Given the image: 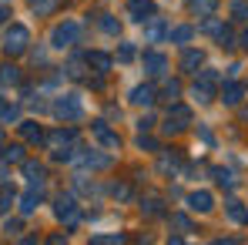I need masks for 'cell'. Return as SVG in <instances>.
I'll return each mask as SVG.
<instances>
[{"instance_id": "51", "label": "cell", "mask_w": 248, "mask_h": 245, "mask_svg": "<svg viewBox=\"0 0 248 245\" xmlns=\"http://www.w3.org/2000/svg\"><path fill=\"white\" fill-rule=\"evenodd\" d=\"M0 104H3V98H0Z\"/></svg>"}, {"instance_id": "23", "label": "cell", "mask_w": 248, "mask_h": 245, "mask_svg": "<svg viewBox=\"0 0 248 245\" xmlns=\"http://www.w3.org/2000/svg\"><path fill=\"white\" fill-rule=\"evenodd\" d=\"M141 27H144V37H148L151 44L161 41V37H168V24L161 20V17H151V20H144Z\"/></svg>"}, {"instance_id": "5", "label": "cell", "mask_w": 248, "mask_h": 245, "mask_svg": "<svg viewBox=\"0 0 248 245\" xmlns=\"http://www.w3.org/2000/svg\"><path fill=\"white\" fill-rule=\"evenodd\" d=\"M245 91H248V84H245V81H238V78H228V81L221 84L218 98H221V104H225V108H238V104L245 101Z\"/></svg>"}, {"instance_id": "46", "label": "cell", "mask_w": 248, "mask_h": 245, "mask_svg": "<svg viewBox=\"0 0 248 245\" xmlns=\"http://www.w3.org/2000/svg\"><path fill=\"white\" fill-rule=\"evenodd\" d=\"M7 20H10V7H7V3H0V27H3Z\"/></svg>"}, {"instance_id": "29", "label": "cell", "mask_w": 248, "mask_h": 245, "mask_svg": "<svg viewBox=\"0 0 248 245\" xmlns=\"http://www.w3.org/2000/svg\"><path fill=\"white\" fill-rule=\"evenodd\" d=\"M188 10L195 17H211L218 10V0H188Z\"/></svg>"}, {"instance_id": "49", "label": "cell", "mask_w": 248, "mask_h": 245, "mask_svg": "<svg viewBox=\"0 0 248 245\" xmlns=\"http://www.w3.org/2000/svg\"><path fill=\"white\" fill-rule=\"evenodd\" d=\"M238 44H242V47H245V50H248V27H245V31H242V41H238Z\"/></svg>"}, {"instance_id": "33", "label": "cell", "mask_w": 248, "mask_h": 245, "mask_svg": "<svg viewBox=\"0 0 248 245\" xmlns=\"http://www.w3.org/2000/svg\"><path fill=\"white\" fill-rule=\"evenodd\" d=\"M14 121H20V104H0V124L7 128V124H14Z\"/></svg>"}, {"instance_id": "4", "label": "cell", "mask_w": 248, "mask_h": 245, "mask_svg": "<svg viewBox=\"0 0 248 245\" xmlns=\"http://www.w3.org/2000/svg\"><path fill=\"white\" fill-rule=\"evenodd\" d=\"M54 215L67 225V229H74L78 225V218H81V208H78V198H74V192H57L54 195Z\"/></svg>"}, {"instance_id": "22", "label": "cell", "mask_w": 248, "mask_h": 245, "mask_svg": "<svg viewBox=\"0 0 248 245\" xmlns=\"http://www.w3.org/2000/svg\"><path fill=\"white\" fill-rule=\"evenodd\" d=\"M155 17V3L151 0H131V20L134 24H144Z\"/></svg>"}, {"instance_id": "15", "label": "cell", "mask_w": 248, "mask_h": 245, "mask_svg": "<svg viewBox=\"0 0 248 245\" xmlns=\"http://www.w3.org/2000/svg\"><path fill=\"white\" fill-rule=\"evenodd\" d=\"M17 131H20L24 145H34V148L44 145V138H47V134H44V128L37 121H20V124H17Z\"/></svg>"}, {"instance_id": "27", "label": "cell", "mask_w": 248, "mask_h": 245, "mask_svg": "<svg viewBox=\"0 0 248 245\" xmlns=\"http://www.w3.org/2000/svg\"><path fill=\"white\" fill-rule=\"evenodd\" d=\"M84 67H87V54H74V57L67 61V67H64V74H67L71 81H81V78H84Z\"/></svg>"}, {"instance_id": "44", "label": "cell", "mask_w": 248, "mask_h": 245, "mask_svg": "<svg viewBox=\"0 0 248 245\" xmlns=\"http://www.w3.org/2000/svg\"><path fill=\"white\" fill-rule=\"evenodd\" d=\"M151 128H155V118L151 114H141L138 118V131H151Z\"/></svg>"}, {"instance_id": "16", "label": "cell", "mask_w": 248, "mask_h": 245, "mask_svg": "<svg viewBox=\"0 0 248 245\" xmlns=\"http://www.w3.org/2000/svg\"><path fill=\"white\" fill-rule=\"evenodd\" d=\"M138 208H141L144 218H161V215H168V212H165V198H161V195H144Z\"/></svg>"}, {"instance_id": "42", "label": "cell", "mask_w": 248, "mask_h": 245, "mask_svg": "<svg viewBox=\"0 0 248 245\" xmlns=\"http://www.w3.org/2000/svg\"><path fill=\"white\" fill-rule=\"evenodd\" d=\"M138 148H141V151H158V141H155V138H148V134L141 131V138H138Z\"/></svg>"}, {"instance_id": "11", "label": "cell", "mask_w": 248, "mask_h": 245, "mask_svg": "<svg viewBox=\"0 0 248 245\" xmlns=\"http://www.w3.org/2000/svg\"><path fill=\"white\" fill-rule=\"evenodd\" d=\"M127 101H131L134 108H151V104L158 101V87H155L151 81H148V84H138V87H131Z\"/></svg>"}, {"instance_id": "17", "label": "cell", "mask_w": 248, "mask_h": 245, "mask_svg": "<svg viewBox=\"0 0 248 245\" xmlns=\"http://www.w3.org/2000/svg\"><path fill=\"white\" fill-rule=\"evenodd\" d=\"M202 67H205V54L195 50V47H188V50L181 54V71H185V74H198Z\"/></svg>"}, {"instance_id": "7", "label": "cell", "mask_w": 248, "mask_h": 245, "mask_svg": "<svg viewBox=\"0 0 248 245\" xmlns=\"http://www.w3.org/2000/svg\"><path fill=\"white\" fill-rule=\"evenodd\" d=\"M191 124V111L185 104H171L168 108V118H165V134H181L185 128Z\"/></svg>"}, {"instance_id": "39", "label": "cell", "mask_w": 248, "mask_h": 245, "mask_svg": "<svg viewBox=\"0 0 248 245\" xmlns=\"http://www.w3.org/2000/svg\"><path fill=\"white\" fill-rule=\"evenodd\" d=\"M111 195H114L118 202H127V198H131V185H127V181H114V185H111Z\"/></svg>"}, {"instance_id": "20", "label": "cell", "mask_w": 248, "mask_h": 245, "mask_svg": "<svg viewBox=\"0 0 248 245\" xmlns=\"http://www.w3.org/2000/svg\"><path fill=\"white\" fill-rule=\"evenodd\" d=\"M20 81H24L20 67H17V64H10V61H3V64H0V87H17Z\"/></svg>"}, {"instance_id": "48", "label": "cell", "mask_w": 248, "mask_h": 245, "mask_svg": "<svg viewBox=\"0 0 248 245\" xmlns=\"http://www.w3.org/2000/svg\"><path fill=\"white\" fill-rule=\"evenodd\" d=\"M198 134H202V141H205V145H215V138H211V131H208V128H198Z\"/></svg>"}, {"instance_id": "10", "label": "cell", "mask_w": 248, "mask_h": 245, "mask_svg": "<svg viewBox=\"0 0 248 245\" xmlns=\"http://www.w3.org/2000/svg\"><path fill=\"white\" fill-rule=\"evenodd\" d=\"M141 67H144L148 78H165L168 74V57L161 50H144V54H141Z\"/></svg>"}, {"instance_id": "35", "label": "cell", "mask_w": 248, "mask_h": 245, "mask_svg": "<svg viewBox=\"0 0 248 245\" xmlns=\"http://www.w3.org/2000/svg\"><path fill=\"white\" fill-rule=\"evenodd\" d=\"M14 205H17V195H14V188H10V185H0V215H7Z\"/></svg>"}, {"instance_id": "36", "label": "cell", "mask_w": 248, "mask_h": 245, "mask_svg": "<svg viewBox=\"0 0 248 245\" xmlns=\"http://www.w3.org/2000/svg\"><path fill=\"white\" fill-rule=\"evenodd\" d=\"M215 41H218V47H221V50H232V47H235V34H232L228 27H218Z\"/></svg>"}, {"instance_id": "41", "label": "cell", "mask_w": 248, "mask_h": 245, "mask_svg": "<svg viewBox=\"0 0 248 245\" xmlns=\"http://www.w3.org/2000/svg\"><path fill=\"white\" fill-rule=\"evenodd\" d=\"M27 7H31V10H34V14H37V17H47V14H50V7H54V3H50V0H27Z\"/></svg>"}, {"instance_id": "1", "label": "cell", "mask_w": 248, "mask_h": 245, "mask_svg": "<svg viewBox=\"0 0 248 245\" xmlns=\"http://www.w3.org/2000/svg\"><path fill=\"white\" fill-rule=\"evenodd\" d=\"M0 47H3L7 57L27 54V47H31V27L27 24H17V20H7L3 24V34H0Z\"/></svg>"}, {"instance_id": "19", "label": "cell", "mask_w": 248, "mask_h": 245, "mask_svg": "<svg viewBox=\"0 0 248 245\" xmlns=\"http://www.w3.org/2000/svg\"><path fill=\"white\" fill-rule=\"evenodd\" d=\"M27 158V145H3L0 148V162L3 164H24Z\"/></svg>"}, {"instance_id": "37", "label": "cell", "mask_w": 248, "mask_h": 245, "mask_svg": "<svg viewBox=\"0 0 248 245\" xmlns=\"http://www.w3.org/2000/svg\"><path fill=\"white\" fill-rule=\"evenodd\" d=\"M114 57H118L121 64H131V61L138 57V47H134V44H127V41H124L121 47H118V54H114Z\"/></svg>"}, {"instance_id": "25", "label": "cell", "mask_w": 248, "mask_h": 245, "mask_svg": "<svg viewBox=\"0 0 248 245\" xmlns=\"http://www.w3.org/2000/svg\"><path fill=\"white\" fill-rule=\"evenodd\" d=\"M191 37H195V27H191V24H178V27H168V41H171V44H181V47H185V44L191 41Z\"/></svg>"}, {"instance_id": "6", "label": "cell", "mask_w": 248, "mask_h": 245, "mask_svg": "<svg viewBox=\"0 0 248 245\" xmlns=\"http://www.w3.org/2000/svg\"><path fill=\"white\" fill-rule=\"evenodd\" d=\"M91 134L104 145V148H111V151H121V134L111 128V124L104 121V118H97V121H91Z\"/></svg>"}, {"instance_id": "34", "label": "cell", "mask_w": 248, "mask_h": 245, "mask_svg": "<svg viewBox=\"0 0 248 245\" xmlns=\"http://www.w3.org/2000/svg\"><path fill=\"white\" fill-rule=\"evenodd\" d=\"M211 178H215V181H218L221 188H228V192H232V188L238 185V181H235V175H232L228 168H211Z\"/></svg>"}, {"instance_id": "12", "label": "cell", "mask_w": 248, "mask_h": 245, "mask_svg": "<svg viewBox=\"0 0 248 245\" xmlns=\"http://www.w3.org/2000/svg\"><path fill=\"white\" fill-rule=\"evenodd\" d=\"M24 178H27V185H31V188H37V192H41L44 181H47V164L24 158Z\"/></svg>"}, {"instance_id": "9", "label": "cell", "mask_w": 248, "mask_h": 245, "mask_svg": "<svg viewBox=\"0 0 248 245\" xmlns=\"http://www.w3.org/2000/svg\"><path fill=\"white\" fill-rule=\"evenodd\" d=\"M185 205H188V212H195V215H211V212H215V195L205 192V188H198V192H188V195H185Z\"/></svg>"}, {"instance_id": "2", "label": "cell", "mask_w": 248, "mask_h": 245, "mask_svg": "<svg viewBox=\"0 0 248 245\" xmlns=\"http://www.w3.org/2000/svg\"><path fill=\"white\" fill-rule=\"evenodd\" d=\"M54 118H61L64 124H71V121H81L84 118V98L78 94V91H67V94H61L57 101H54Z\"/></svg>"}, {"instance_id": "28", "label": "cell", "mask_w": 248, "mask_h": 245, "mask_svg": "<svg viewBox=\"0 0 248 245\" xmlns=\"http://www.w3.org/2000/svg\"><path fill=\"white\" fill-rule=\"evenodd\" d=\"M181 91H185V84L178 81V78H174V81H165V87H161V101H165V104H178V101H181Z\"/></svg>"}, {"instance_id": "8", "label": "cell", "mask_w": 248, "mask_h": 245, "mask_svg": "<svg viewBox=\"0 0 248 245\" xmlns=\"http://www.w3.org/2000/svg\"><path fill=\"white\" fill-rule=\"evenodd\" d=\"M78 162H81V168H87V171H108V168L114 164V155H104V151H94V148L84 151L81 148Z\"/></svg>"}, {"instance_id": "26", "label": "cell", "mask_w": 248, "mask_h": 245, "mask_svg": "<svg viewBox=\"0 0 248 245\" xmlns=\"http://www.w3.org/2000/svg\"><path fill=\"white\" fill-rule=\"evenodd\" d=\"M178 168H181V155H178L174 148H171V151H161V162H158V171H161V175H174Z\"/></svg>"}, {"instance_id": "3", "label": "cell", "mask_w": 248, "mask_h": 245, "mask_svg": "<svg viewBox=\"0 0 248 245\" xmlns=\"http://www.w3.org/2000/svg\"><path fill=\"white\" fill-rule=\"evenodd\" d=\"M81 34H84L81 24L67 17V20H61V24L50 31V47H54V50H71V47L81 44Z\"/></svg>"}, {"instance_id": "13", "label": "cell", "mask_w": 248, "mask_h": 245, "mask_svg": "<svg viewBox=\"0 0 248 245\" xmlns=\"http://www.w3.org/2000/svg\"><path fill=\"white\" fill-rule=\"evenodd\" d=\"M74 141H78V131H74L71 124H67V128H54V131L44 138V145H47L50 151H54V148H64V145H74Z\"/></svg>"}, {"instance_id": "43", "label": "cell", "mask_w": 248, "mask_h": 245, "mask_svg": "<svg viewBox=\"0 0 248 245\" xmlns=\"http://www.w3.org/2000/svg\"><path fill=\"white\" fill-rule=\"evenodd\" d=\"M20 229H24V222H20V218H7V222H3V232H7V235H17Z\"/></svg>"}, {"instance_id": "40", "label": "cell", "mask_w": 248, "mask_h": 245, "mask_svg": "<svg viewBox=\"0 0 248 245\" xmlns=\"http://www.w3.org/2000/svg\"><path fill=\"white\" fill-rule=\"evenodd\" d=\"M218 27H221V20L211 14V17H202V24H198V31H205V34H218Z\"/></svg>"}, {"instance_id": "21", "label": "cell", "mask_w": 248, "mask_h": 245, "mask_svg": "<svg viewBox=\"0 0 248 245\" xmlns=\"http://www.w3.org/2000/svg\"><path fill=\"white\" fill-rule=\"evenodd\" d=\"M111 64H114V57H111V54H104V50H87V67H94L97 74H108V71H111Z\"/></svg>"}, {"instance_id": "50", "label": "cell", "mask_w": 248, "mask_h": 245, "mask_svg": "<svg viewBox=\"0 0 248 245\" xmlns=\"http://www.w3.org/2000/svg\"><path fill=\"white\" fill-rule=\"evenodd\" d=\"M0 148H3V124H0Z\"/></svg>"}, {"instance_id": "45", "label": "cell", "mask_w": 248, "mask_h": 245, "mask_svg": "<svg viewBox=\"0 0 248 245\" xmlns=\"http://www.w3.org/2000/svg\"><path fill=\"white\" fill-rule=\"evenodd\" d=\"M31 57H34V64H47V50H44V47H37V50H34V54H31Z\"/></svg>"}, {"instance_id": "38", "label": "cell", "mask_w": 248, "mask_h": 245, "mask_svg": "<svg viewBox=\"0 0 248 245\" xmlns=\"http://www.w3.org/2000/svg\"><path fill=\"white\" fill-rule=\"evenodd\" d=\"M127 235H121V232H111V235H91V242L94 245H118V242H124Z\"/></svg>"}, {"instance_id": "14", "label": "cell", "mask_w": 248, "mask_h": 245, "mask_svg": "<svg viewBox=\"0 0 248 245\" xmlns=\"http://www.w3.org/2000/svg\"><path fill=\"white\" fill-rule=\"evenodd\" d=\"M41 205H44V195L37 192V188H27L24 195H17V212H20L24 218H27V215H34Z\"/></svg>"}, {"instance_id": "24", "label": "cell", "mask_w": 248, "mask_h": 245, "mask_svg": "<svg viewBox=\"0 0 248 245\" xmlns=\"http://www.w3.org/2000/svg\"><path fill=\"white\" fill-rule=\"evenodd\" d=\"M225 215H228L235 225H248V208L238 202V198H228V202H225Z\"/></svg>"}, {"instance_id": "32", "label": "cell", "mask_w": 248, "mask_h": 245, "mask_svg": "<svg viewBox=\"0 0 248 245\" xmlns=\"http://www.w3.org/2000/svg\"><path fill=\"white\" fill-rule=\"evenodd\" d=\"M168 225L178 229V232H195V225H191V218H188L185 212H171V215H168Z\"/></svg>"}, {"instance_id": "18", "label": "cell", "mask_w": 248, "mask_h": 245, "mask_svg": "<svg viewBox=\"0 0 248 245\" xmlns=\"http://www.w3.org/2000/svg\"><path fill=\"white\" fill-rule=\"evenodd\" d=\"M188 94H191V101H195V104H202V108L215 101V87H211L208 81H202V78L191 84V91H188Z\"/></svg>"}, {"instance_id": "47", "label": "cell", "mask_w": 248, "mask_h": 245, "mask_svg": "<svg viewBox=\"0 0 248 245\" xmlns=\"http://www.w3.org/2000/svg\"><path fill=\"white\" fill-rule=\"evenodd\" d=\"M0 185H10V171H7V164L0 162Z\"/></svg>"}, {"instance_id": "30", "label": "cell", "mask_w": 248, "mask_h": 245, "mask_svg": "<svg viewBox=\"0 0 248 245\" xmlns=\"http://www.w3.org/2000/svg\"><path fill=\"white\" fill-rule=\"evenodd\" d=\"M97 27H101L108 37H118V34H121V20H118L114 14H101V17H97Z\"/></svg>"}, {"instance_id": "31", "label": "cell", "mask_w": 248, "mask_h": 245, "mask_svg": "<svg viewBox=\"0 0 248 245\" xmlns=\"http://www.w3.org/2000/svg\"><path fill=\"white\" fill-rule=\"evenodd\" d=\"M228 14L235 24H248V0H228Z\"/></svg>"}]
</instances>
